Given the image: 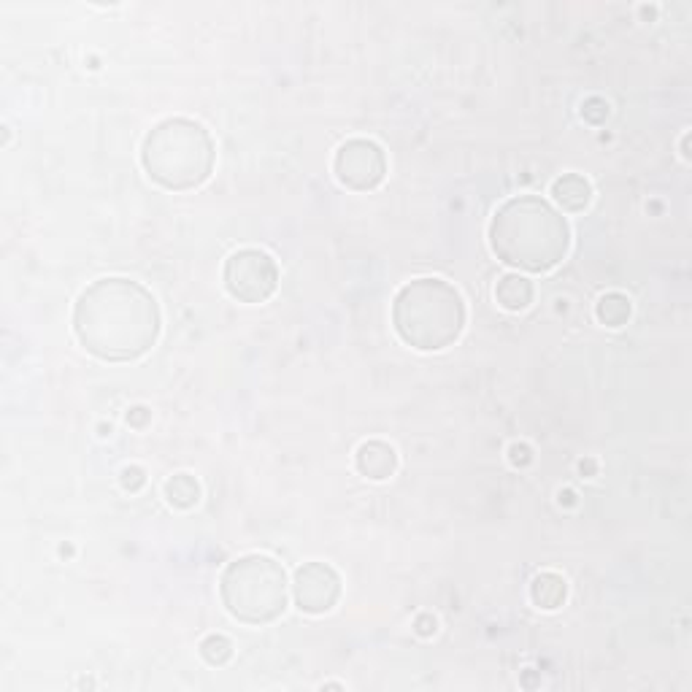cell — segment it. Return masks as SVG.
Masks as SVG:
<instances>
[{
    "label": "cell",
    "instance_id": "cell-16",
    "mask_svg": "<svg viewBox=\"0 0 692 692\" xmlns=\"http://www.w3.org/2000/svg\"><path fill=\"white\" fill-rule=\"evenodd\" d=\"M119 482H122V487H125V490L138 492L146 484L144 468H138V465H128V468L122 471V476H119Z\"/></svg>",
    "mask_w": 692,
    "mask_h": 692
},
{
    "label": "cell",
    "instance_id": "cell-15",
    "mask_svg": "<svg viewBox=\"0 0 692 692\" xmlns=\"http://www.w3.org/2000/svg\"><path fill=\"white\" fill-rule=\"evenodd\" d=\"M201 657L209 665H225L233 657V641L228 636H219V633H211L201 641Z\"/></svg>",
    "mask_w": 692,
    "mask_h": 692
},
{
    "label": "cell",
    "instance_id": "cell-1",
    "mask_svg": "<svg viewBox=\"0 0 692 692\" xmlns=\"http://www.w3.org/2000/svg\"><path fill=\"white\" fill-rule=\"evenodd\" d=\"M160 306L144 284L125 276L92 282L73 306V336L98 360L130 363L160 338Z\"/></svg>",
    "mask_w": 692,
    "mask_h": 692
},
{
    "label": "cell",
    "instance_id": "cell-14",
    "mask_svg": "<svg viewBox=\"0 0 692 692\" xmlns=\"http://www.w3.org/2000/svg\"><path fill=\"white\" fill-rule=\"evenodd\" d=\"M165 498L173 509L187 511L201 501V484L195 482L190 474H176L165 482Z\"/></svg>",
    "mask_w": 692,
    "mask_h": 692
},
{
    "label": "cell",
    "instance_id": "cell-7",
    "mask_svg": "<svg viewBox=\"0 0 692 692\" xmlns=\"http://www.w3.org/2000/svg\"><path fill=\"white\" fill-rule=\"evenodd\" d=\"M333 173L346 190L371 192L387 176V155L371 138H349L338 146L333 157Z\"/></svg>",
    "mask_w": 692,
    "mask_h": 692
},
{
    "label": "cell",
    "instance_id": "cell-2",
    "mask_svg": "<svg viewBox=\"0 0 692 692\" xmlns=\"http://www.w3.org/2000/svg\"><path fill=\"white\" fill-rule=\"evenodd\" d=\"M492 255L525 274H547L571 249L568 219L538 195H517L498 206L490 230Z\"/></svg>",
    "mask_w": 692,
    "mask_h": 692
},
{
    "label": "cell",
    "instance_id": "cell-8",
    "mask_svg": "<svg viewBox=\"0 0 692 692\" xmlns=\"http://www.w3.org/2000/svg\"><path fill=\"white\" fill-rule=\"evenodd\" d=\"M292 598L303 614H311V617L328 614L341 598V576L328 563H303L295 571Z\"/></svg>",
    "mask_w": 692,
    "mask_h": 692
},
{
    "label": "cell",
    "instance_id": "cell-13",
    "mask_svg": "<svg viewBox=\"0 0 692 692\" xmlns=\"http://www.w3.org/2000/svg\"><path fill=\"white\" fill-rule=\"evenodd\" d=\"M630 314H633V303L628 295L622 292H606L601 301L595 303V317L606 328H622L628 325Z\"/></svg>",
    "mask_w": 692,
    "mask_h": 692
},
{
    "label": "cell",
    "instance_id": "cell-10",
    "mask_svg": "<svg viewBox=\"0 0 692 692\" xmlns=\"http://www.w3.org/2000/svg\"><path fill=\"white\" fill-rule=\"evenodd\" d=\"M552 198L563 206V211H584L592 201V184L584 179L582 173H563L560 179L552 182Z\"/></svg>",
    "mask_w": 692,
    "mask_h": 692
},
{
    "label": "cell",
    "instance_id": "cell-17",
    "mask_svg": "<svg viewBox=\"0 0 692 692\" xmlns=\"http://www.w3.org/2000/svg\"><path fill=\"white\" fill-rule=\"evenodd\" d=\"M509 460L514 465H528L530 460H533V455H530V447H525V444H514V447L509 449Z\"/></svg>",
    "mask_w": 692,
    "mask_h": 692
},
{
    "label": "cell",
    "instance_id": "cell-19",
    "mask_svg": "<svg viewBox=\"0 0 692 692\" xmlns=\"http://www.w3.org/2000/svg\"><path fill=\"white\" fill-rule=\"evenodd\" d=\"M149 417V411L144 409V406H136V409L128 414V422L130 425H136V428H144V419Z\"/></svg>",
    "mask_w": 692,
    "mask_h": 692
},
{
    "label": "cell",
    "instance_id": "cell-20",
    "mask_svg": "<svg viewBox=\"0 0 692 692\" xmlns=\"http://www.w3.org/2000/svg\"><path fill=\"white\" fill-rule=\"evenodd\" d=\"M687 144H690V133H684V138H682V157H684V160H690V152H687Z\"/></svg>",
    "mask_w": 692,
    "mask_h": 692
},
{
    "label": "cell",
    "instance_id": "cell-4",
    "mask_svg": "<svg viewBox=\"0 0 692 692\" xmlns=\"http://www.w3.org/2000/svg\"><path fill=\"white\" fill-rule=\"evenodd\" d=\"M217 163L214 138L190 117L160 119L141 144L146 176L171 192H187L209 182Z\"/></svg>",
    "mask_w": 692,
    "mask_h": 692
},
{
    "label": "cell",
    "instance_id": "cell-6",
    "mask_svg": "<svg viewBox=\"0 0 692 692\" xmlns=\"http://www.w3.org/2000/svg\"><path fill=\"white\" fill-rule=\"evenodd\" d=\"M225 290L238 303H265L279 290V265L268 252L246 246L225 260Z\"/></svg>",
    "mask_w": 692,
    "mask_h": 692
},
{
    "label": "cell",
    "instance_id": "cell-18",
    "mask_svg": "<svg viewBox=\"0 0 692 692\" xmlns=\"http://www.w3.org/2000/svg\"><path fill=\"white\" fill-rule=\"evenodd\" d=\"M417 633L419 636H433L436 633V620L430 614H422L417 620Z\"/></svg>",
    "mask_w": 692,
    "mask_h": 692
},
{
    "label": "cell",
    "instance_id": "cell-11",
    "mask_svg": "<svg viewBox=\"0 0 692 692\" xmlns=\"http://www.w3.org/2000/svg\"><path fill=\"white\" fill-rule=\"evenodd\" d=\"M533 298H536V290H533V282L525 279V276L506 274L495 284V301H498L501 309L511 311V314L528 309Z\"/></svg>",
    "mask_w": 692,
    "mask_h": 692
},
{
    "label": "cell",
    "instance_id": "cell-12",
    "mask_svg": "<svg viewBox=\"0 0 692 692\" xmlns=\"http://www.w3.org/2000/svg\"><path fill=\"white\" fill-rule=\"evenodd\" d=\"M565 598H568V584H565L563 576L555 574V571L538 574L536 579H533V584H530V601H533V606H538V609H560L565 603Z\"/></svg>",
    "mask_w": 692,
    "mask_h": 692
},
{
    "label": "cell",
    "instance_id": "cell-5",
    "mask_svg": "<svg viewBox=\"0 0 692 692\" xmlns=\"http://www.w3.org/2000/svg\"><path fill=\"white\" fill-rule=\"evenodd\" d=\"M222 606L244 625H271L290 603V582L279 560L268 555H244L222 571Z\"/></svg>",
    "mask_w": 692,
    "mask_h": 692
},
{
    "label": "cell",
    "instance_id": "cell-9",
    "mask_svg": "<svg viewBox=\"0 0 692 692\" xmlns=\"http://www.w3.org/2000/svg\"><path fill=\"white\" fill-rule=\"evenodd\" d=\"M355 468L357 474L371 482H384L398 471V452L387 441H365L357 449Z\"/></svg>",
    "mask_w": 692,
    "mask_h": 692
},
{
    "label": "cell",
    "instance_id": "cell-3",
    "mask_svg": "<svg viewBox=\"0 0 692 692\" xmlns=\"http://www.w3.org/2000/svg\"><path fill=\"white\" fill-rule=\"evenodd\" d=\"M465 301L455 284L438 276H419L403 284L392 301V328L417 352H441L463 336Z\"/></svg>",
    "mask_w": 692,
    "mask_h": 692
}]
</instances>
